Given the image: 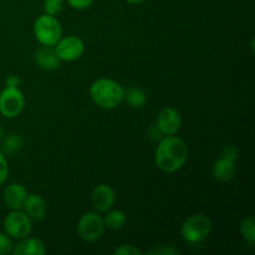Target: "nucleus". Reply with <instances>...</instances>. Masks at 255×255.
<instances>
[{
  "label": "nucleus",
  "mask_w": 255,
  "mask_h": 255,
  "mask_svg": "<svg viewBox=\"0 0 255 255\" xmlns=\"http://www.w3.org/2000/svg\"><path fill=\"white\" fill-rule=\"evenodd\" d=\"M11 253L14 255H44L46 253V247L39 238H30L27 236L26 238L20 239Z\"/></svg>",
  "instance_id": "obj_14"
},
{
  "label": "nucleus",
  "mask_w": 255,
  "mask_h": 255,
  "mask_svg": "<svg viewBox=\"0 0 255 255\" xmlns=\"http://www.w3.org/2000/svg\"><path fill=\"white\" fill-rule=\"evenodd\" d=\"M221 156L224 157V158L231 159V161L237 162V159H238L239 157V151L236 146H233V144H228V146H226L222 149Z\"/></svg>",
  "instance_id": "obj_25"
},
{
  "label": "nucleus",
  "mask_w": 255,
  "mask_h": 255,
  "mask_svg": "<svg viewBox=\"0 0 255 255\" xmlns=\"http://www.w3.org/2000/svg\"><path fill=\"white\" fill-rule=\"evenodd\" d=\"M156 125L164 136L176 134L181 128L182 116L178 110H176L174 107L167 106L159 111Z\"/></svg>",
  "instance_id": "obj_10"
},
{
  "label": "nucleus",
  "mask_w": 255,
  "mask_h": 255,
  "mask_svg": "<svg viewBox=\"0 0 255 255\" xmlns=\"http://www.w3.org/2000/svg\"><path fill=\"white\" fill-rule=\"evenodd\" d=\"M116 255H142V252L132 244H122L114 252Z\"/></svg>",
  "instance_id": "obj_22"
},
{
  "label": "nucleus",
  "mask_w": 255,
  "mask_h": 255,
  "mask_svg": "<svg viewBox=\"0 0 255 255\" xmlns=\"http://www.w3.org/2000/svg\"><path fill=\"white\" fill-rule=\"evenodd\" d=\"M2 228L10 238L20 241L22 238H26L31 233V218L21 209L11 211L4 218Z\"/></svg>",
  "instance_id": "obj_6"
},
{
  "label": "nucleus",
  "mask_w": 255,
  "mask_h": 255,
  "mask_svg": "<svg viewBox=\"0 0 255 255\" xmlns=\"http://www.w3.org/2000/svg\"><path fill=\"white\" fill-rule=\"evenodd\" d=\"M116 202V193L114 188L106 183H101L92 189L91 203L95 211L99 213H106L111 208H114Z\"/></svg>",
  "instance_id": "obj_9"
},
{
  "label": "nucleus",
  "mask_w": 255,
  "mask_h": 255,
  "mask_svg": "<svg viewBox=\"0 0 255 255\" xmlns=\"http://www.w3.org/2000/svg\"><path fill=\"white\" fill-rule=\"evenodd\" d=\"M95 0H67V4L75 10H86L94 4Z\"/></svg>",
  "instance_id": "obj_26"
},
{
  "label": "nucleus",
  "mask_w": 255,
  "mask_h": 255,
  "mask_svg": "<svg viewBox=\"0 0 255 255\" xmlns=\"http://www.w3.org/2000/svg\"><path fill=\"white\" fill-rule=\"evenodd\" d=\"M7 176H9V166L5 154L0 151V186L6 182Z\"/></svg>",
  "instance_id": "obj_24"
},
{
  "label": "nucleus",
  "mask_w": 255,
  "mask_h": 255,
  "mask_svg": "<svg viewBox=\"0 0 255 255\" xmlns=\"http://www.w3.org/2000/svg\"><path fill=\"white\" fill-rule=\"evenodd\" d=\"M105 227L111 231H120L121 228H124V226L127 222L126 213L124 211H120V209H110L106 212V216L104 217Z\"/></svg>",
  "instance_id": "obj_17"
},
{
  "label": "nucleus",
  "mask_w": 255,
  "mask_h": 255,
  "mask_svg": "<svg viewBox=\"0 0 255 255\" xmlns=\"http://www.w3.org/2000/svg\"><path fill=\"white\" fill-rule=\"evenodd\" d=\"M125 89L112 79H99L90 86V96L96 106L105 110L116 109L124 101Z\"/></svg>",
  "instance_id": "obj_2"
},
{
  "label": "nucleus",
  "mask_w": 255,
  "mask_h": 255,
  "mask_svg": "<svg viewBox=\"0 0 255 255\" xmlns=\"http://www.w3.org/2000/svg\"><path fill=\"white\" fill-rule=\"evenodd\" d=\"M212 232V222L206 214H193L186 218L181 227V236L189 244H199L208 238Z\"/></svg>",
  "instance_id": "obj_4"
},
{
  "label": "nucleus",
  "mask_w": 255,
  "mask_h": 255,
  "mask_svg": "<svg viewBox=\"0 0 255 255\" xmlns=\"http://www.w3.org/2000/svg\"><path fill=\"white\" fill-rule=\"evenodd\" d=\"M1 138H2V127L1 125H0V141H1Z\"/></svg>",
  "instance_id": "obj_30"
},
{
  "label": "nucleus",
  "mask_w": 255,
  "mask_h": 255,
  "mask_svg": "<svg viewBox=\"0 0 255 255\" xmlns=\"http://www.w3.org/2000/svg\"><path fill=\"white\" fill-rule=\"evenodd\" d=\"M147 254L149 255H178L179 251H177L176 248L171 246H159L157 248L151 249V251L147 252Z\"/></svg>",
  "instance_id": "obj_23"
},
{
  "label": "nucleus",
  "mask_w": 255,
  "mask_h": 255,
  "mask_svg": "<svg viewBox=\"0 0 255 255\" xmlns=\"http://www.w3.org/2000/svg\"><path fill=\"white\" fill-rule=\"evenodd\" d=\"M12 248L14 246H12L11 238L5 232L4 233L0 232V255L10 254L12 252Z\"/></svg>",
  "instance_id": "obj_21"
},
{
  "label": "nucleus",
  "mask_w": 255,
  "mask_h": 255,
  "mask_svg": "<svg viewBox=\"0 0 255 255\" xmlns=\"http://www.w3.org/2000/svg\"><path fill=\"white\" fill-rule=\"evenodd\" d=\"M124 100L132 109H142L147 102V95L141 87L129 86L125 91Z\"/></svg>",
  "instance_id": "obj_16"
},
{
  "label": "nucleus",
  "mask_w": 255,
  "mask_h": 255,
  "mask_svg": "<svg viewBox=\"0 0 255 255\" xmlns=\"http://www.w3.org/2000/svg\"><path fill=\"white\" fill-rule=\"evenodd\" d=\"M149 136H151L152 139H157V141H159V139H161L164 134L162 133L161 129L157 127V125H153V126H152V128L149 129Z\"/></svg>",
  "instance_id": "obj_28"
},
{
  "label": "nucleus",
  "mask_w": 255,
  "mask_h": 255,
  "mask_svg": "<svg viewBox=\"0 0 255 255\" xmlns=\"http://www.w3.org/2000/svg\"><path fill=\"white\" fill-rule=\"evenodd\" d=\"M25 213L35 221H41L46 216V202L39 194H27L26 198L24 201V206H22Z\"/></svg>",
  "instance_id": "obj_12"
},
{
  "label": "nucleus",
  "mask_w": 255,
  "mask_h": 255,
  "mask_svg": "<svg viewBox=\"0 0 255 255\" xmlns=\"http://www.w3.org/2000/svg\"><path fill=\"white\" fill-rule=\"evenodd\" d=\"M25 97L19 87H6L0 92V115L6 119H15L22 112Z\"/></svg>",
  "instance_id": "obj_7"
},
{
  "label": "nucleus",
  "mask_w": 255,
  "mask_h": 255,
  "mask_svg": "<svg viewBox=\"0 0 255 255\" xmlns=\"http://www.w3.org/2000/svg\"><path fill=\"white\" fill-rule=\"evenodd\" d=\"M188 159V147L186 142L174 134L163 136L158 142L154 162L159 171L173 173L179 171Z\"/></svg>",
  "instance_id": "obj_1"
},
{
  "label": "nucleus",
  "mask_w": 255,
  "mask_h": 255,
  "mask_svg": "<svg viewBox=\"0 0 255 255\" xmlns=\"http://www.w3.org/2000/svg\"><path fill=\"white\" fill-rule=\"evenodd\" d=\"M34 60L40 69L46 70V71L59 69L60 64H61L56 52H55L54 46H42L41 49L35 52Z\"/></svg>",
  "instance_id": "obj_13"
},
{
  "label": "nucleus",
  "mask_w": 255,
  "mask_h": 255,
  "mask_svg": "<svg viewBox=\"0 0 255 255\" xmlns=\"http://www.w3.org/2000/svg\"><path fill=\"white\" fill-rule=\"evenodd\" d=\"M54 50L60 61L72 62L79 60L84 55L85 42L76 35H67L60 37L59 41L54 45Z\"/></svg>",
  "instance_id": "obj_8"
},
{
  "label": "nucleus",
  "mask_w": 255,
  "mask_h": 255,
  "mask_svg": "<svg viewBox=\"0 0 255 255\" xmlns=\"http://www.w3.org/2000/svg\"><path fill=\"white\" fill-rule=\"evenodd\" d=\"M212 174L219 182H229L236 174V162L219 157L212 167Z\"/></svg>",
  "instance_id": "obj_15"
},
{
  "label": "nucleus",
  "mask_w": 255,
  "mask_h": 255,
  "mask_svg": "<svg viewBox=\"0 0 255 255\" xmlns=\"http://www.w3.org/2000/svg\"><path fill=\"white\" fill-rule=\"evenodd\" d=\"M5 85L6 87H19L20 85V79L17 75H9L5 80Z\"/></svg>",
  "instance_id": "obj_27"
},
{
  "label": "nucleus",
  "mask_w": 255,
  "mask_h": 255,
  "mask_svg": "<svg viewBox=\"0 0 255 255\" xmlns=\"http://www.w3.org/2000/svg\"><path fill=\"white\" fill-rule=\"evenodd\" d=\"M104 217L99 212H86L80 217L76 231L80 238L86 243H94L99 241L105 232Z\"/></svg>",
  "instance_id": "obj_5"
},
{
  "label": "nucleus",
  "mask_w": 255,
  "mask_h": 255,
  "mask_svg": "<svg viewBox=\"0 0 255 255\" xmlns=\"http://www.w3.org/2000/svg\"><path fill=\"white\" fill-rule=\"evenodd\" d=\"M32 31H34L35 39L42 46H54L62 36L61 22L57 20L56 16L47 14H42L36 17Z\"/></svg>",
  "instance_id": "obj_3"
},
{
  "label": "nucleus",
  "mask_w": 255,
  "mask_h": 255,
  "mask_svg": "<svg viewBox=\"0 0 255 255\" xmlns=\"http://www.w3.org/2000/svg\"><path fill=\"white\" fill-rule=\"evenodd\" d=\"M45 14L57 16L64 9V0H45L44 1Z\"/></svg>",
  "instance_id": "obj_20"
},
{
  "label": "nucleus",
  "mask_w": 255,
  "mask_h": 255,
  "mask_svg": "<svg viewBox=\"0 0 255 255\" xmlns=\"http://www.w3.org/2000/svg\"><path fill=\"white\" fill-rule=\"evenodd\" d=\"M22 139L19 134L10 133L2 141V153L4 154H14L21 148Z\"/></svg>",
  "instance_id": "obj_19"
},
{
  "label": "nucleus",
  "mask_w": 255,
  "mask_h": 255,
  "mask_svg": "<svg viewBox=\"0 0 255 255\" xmlns=\"http://www.w3.org/2000/svg\"><path fill=\"white\" fill-rule=\"evenodd\" d=\"M241 234L246 243L249 247H253L255 243V219L253 216H248L242 221Z\"/></svg>",
  "instance_id": "obj_18"
},
{
  "label": "nucleus",
  "mask_w": 255,
  "mask_h": 255,
  "mask_svg": "<svg viewBox=\"0 0 255 255\" xmlns=\"http://www.w3.org/2000/svg\"><path fill=\"white\" fill-rule=\"evenodd\" d=\"M26 196L27 191L21 183H10L2 192V202L10 211H17L22 209Z\"/></svg>",
  "instance_id": "obj_11"
},
{
  "label": "nucleus",
  "mask_w": 255,
  "mask_h": 255,
  "mask_svg": "<svg viewBox=\"0 0 255 255\" xmlns=\"http://www.w3.org/2000/svg\"><path fill=\"white\" fill-rule=\"evenodd\" d=\"M125 1L128 2V4L136 5V4H142V2L146 1V0H125Z\"/></svg>",
  "instance_id": "obj_29"
}]
</instances>
